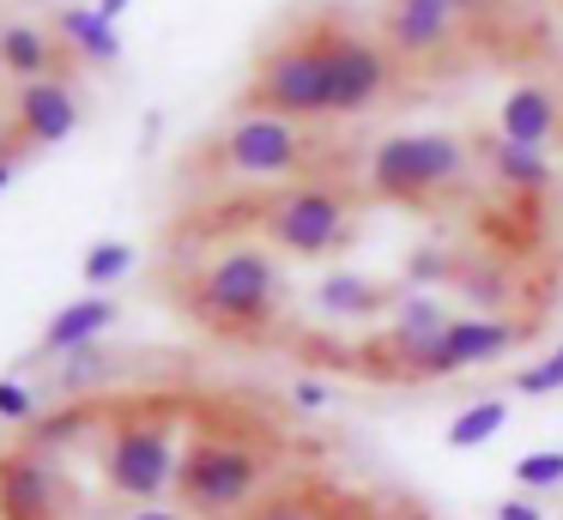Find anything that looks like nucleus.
I'll list each match as a JSON object with an SVG mask.
<instances>
[{
    "mask_svg": "<svg viewBox=\"0 0 563 520\" xmlns=\"http://www.w3.org/2000/svg\"><path fill=\"white\" fill-rule=\"evenodd\" d=\"M183 447L164 418H122L103 442V484L128 502H158L183 478Z\"/></svg>",
    "mask_w": 563,
    "mask_h": 520,
    "instance_id": "nucleus-1",
    "label": "nucleus"
},
{
    "mask_svg": "<svg viewBox=\"0 0 563 520\" xmlns=\"http://www.w3.org/2000/svg\"><path fill=\"white\" fill-rule=\"evenodd\" d=\"M461 169H466V145L449 140V133H394L369 157L376 193H394V200H424V193L461 181Z\"/></svg>",
    "mask_w": 563,
    "mask_h": 520,
    "instance_id": "nucleus-2",
    "label": "nucleus"
},
{
    "mask_svg": "<svg viewBox=\"0 0 563 520\" xmlns=\"http://www.w3.org/2000/svg\"><path fill=\"white\" fill-rule=\"evenodd\" d=\"M285 297V278H279V261L261 248H231L200 273V309L212 321H231V327H249V321H267Z\"/></svg>",
    "mask_w": 563,
    "mask_h": 520,
    "instance_id": "nucleus-3",
    "label": "nucleus"
},
{
    "mask_svg": "<svg viewBox=\"0 0 563 520\" xmlns=\"http://www.w3.org/2000/svg\"><path fill=\"white\" fill-rule=\"evenodd\" d=\"M261 466H267V460L249 442H224V435L219 442H195L183 460L176 490H183V502L195 508V515H236V508L261 490Z\"/></svg>",
    "mask_w": 563,
    "mask_h": 520,
    "instance_id": "nucleus-4",
    "label": "nucleus"
},
{
    "mask_svg": "<svg viewBox=\"0 0 563 520\" xmlns=\"http://www.w3.org/2000/svg\"><path fill=\"white\" fill-rule=\"evenodd\" d=\"M255 97L273 115H333V79H328V43H321V31L273 48L261 60Z\"/></svg>",
    "mask_w": 563,
    "mask_h": 520,
    "instance_id": "nucleus-5",
    "label": "nucleus"
},
{
    "mask_svg": "<svg viewBox=\"0 0 563 520\" xmlns=\"http://www.w3.org/2000/svg\"><path fill=\"white\" fill-rule=\"evenodd\" d=\"M345 200L333 188H291L267 206V236L291 254H333L345 242Z\"/></svg>",
    "mask_w": 563,
    "mask_h": 520,
    "instance_id": "nucleus-6",
    "label": "nucleus"
},
{
    "mask_svg": "<svg viewBox=\"0 0 563 520\" xmlns=\"http://www.w3.org/2000/svg\"><path fill=\"white\" fill-rule=\"evenodd\" d=\"M224 164L249 181H273V176H291L303 164V133L291 128V115H243L231 133H224Z\"/></svg>",
    "mask_w": 563,
    "mask_h": 520,
    "instance_id": "nucleus-7",
    "label": "nucleus"
},
{
    "mask_svg": "<svg viewBox=\"0 0 563 520\" xmlns=\"http://www.w3.org/2000/svg\"><path fill=\"white\" fill-rule=\"evenodd\" d=\"M321 43H328L333 115H357V109H369L382 97V85H388V60H382V48L364 43V36H352V31H321Z\"/></svg>",
    "mask_w": 563,
    "mask_h": 520,
    "instance_id": "nucleus-8",
    "label": "nucleus"
},
{
    "mask_svg": "<svg viewBox=\"0 0 563 520\" xmlns=\"http://www.w3.org/2000/svg\"><path fill=\"white\" fill-rule=\"evenodd\" d=\"M515 339H521V327L509 321H485V314H454L449 333L430 345V357L418 363V375H454V369H478V363L503 357V351H515Z\"/></svg>",
    "mask_w": 563,
    "mask_h": 520,
    "instance_id": "nucleus-9",
    "label": "nucleus"
},
{
    "mask_svg": "<svg viewBox=\"0 0 563 520\" xmlns=\"http://www.w3.org/2000/svg\"><path fill=\"white\" fill-rule=\"evenodd\" d=\"M55 508V466L37 447L0 454V515L7 520H49Z\"/></svg>",
    "mask_w": 563,
    "mask_h": 520,
    "instance_id": "nucleus-10",
    "label": "nucleus"
},
{
    "mask_svg": "<svg viewBox=\"0 0 563 520\" xmlns=\"http://www.w3.org/2000/svg\"><path fill=\"white\" fill-rule=\"evenodd\" d=\"M13 115H19V133H25L31 145H62L67 133L79 128V103L62 79H31L25 91H19Z\"/></svg>",
    "mask_w": 563,
    "mask_h": 520,
    "instance_id": "nucleus-11",
    "label": "nucleus"
},
{
    "mask_svg": "<svg viewBox=\"0 0 563 520\" xmlns=\"http://www.w3.org/2000/svg\"><path fill=\"white\" fill-rule=\"evenodd\" d=\"M388 43L400 55H437L454 31V0H388Z\"/></svg>",
    "mask_w": 563,
    "mask_h": 520,
    "instance_id": "nucleus-12",
    "label": "nucleus"
},
{
    "mask_svg": "<svg viewBox=\"0 0 563 520\" xmlns=\"http://www.w3.org/2000/svg\"><path fill=\"white\" fill-rule=\"evenodd\" d=\"M110 327H115V297L91 290V297H79V302H67V309L49 314V327H43V351H49V357H74V351L98 345Z\"/></svg>",
    "mask_w": 563,
    "mask_h": 520,
    "instance_id": "nucleus-13",
    "label": "nucleus"
},
{
    "mask_svg": "<svg viewBox=\"0 0 563 520\" xmlns=\"http://www.w3.org/2000/svg\"><path fill=\"white\" fill-rule=\"evenodd\" d=\"M503 140L515 145H533V152H545L551 133H558V97L545 91V85H521V91L503 97Z\"/></svg>",
    "mask_w": 563,
    "mask_h": 520,
    "instance_id": "nucleus-14",
    "label": "nucleus"
},
{
    "mask_svg": "<svg viewBox=\"0 0 563 520\" xmlns=\"http://www.w3.org/2000/svg\"><path fill=\"white\" fill-rule=\"evenodd\" d=\"M449 321H454V314L442 309L437 297H406V302H400V314H394L388 345H394V351H400V357L418 369V363L430 357V345H437V339L449 333Z\"/></svg>",
    "mask_w": 563,
    "mask_h": 520,
    "instance_id": "nucleus-15",
    "label": "nucleus"
},
{
    "mask_svg": "<svg viewBox=\"0 0 563 520\" xmlns=\"http://www.w3.org/2000/svg\"><path fill=\"white\" fill-rule=\"evenodd\" d=\"M62 36H67V43H74L86 60H98V67L122 55V31H115V24L103 19L98 7H62Z\"/></svg>",
    "mask_w": 563,
    "mask_h": 520,
    "instance_id": "nucleus-16",
    "label": "nucleus"
},
{
    "mask_svg": "<svg viewBox=\"0 0 563 520\" xmlns=\"http://www.w3.org/2000/svg\"><path fill=\"white\" fill-rule=\"evenodd\" d=\"M503 430H509V399H478V406L454 411V423H449L442 442L449 447H485L490 435H503Z\"/></svg>",
    "mask_w": 563,
    "mask_h": 520,
    "instance_id": "nucleus-17",
    "label": "nucleus"
},
{
    "mask_svg": "<svg viewBox=\"0 0 563 520\" xmlns=\"http://www.w3.org/2000/svg\"><path fill=\"white\" fill-rule=\"evenodd\" d=\"M490 164H497V176L509 181V188H545L551 181V164H545V152H533V145H515V140H490Z\"/></svg>",
    "mask_w": 563,
    "mask_h": 520,
    "instance_id": "nucleus-18",
    "label": "nucleus"
},
{
    "mask_svg": "<svg viewBox=\"0 0 563 520\" xmlns=\"http://www.w3.org/2000/svg\"><path fill=\"white\" fill-rule=\"evenodd\" d=\"M382 302H388V290L357 278V273H333L328 285H321V309L328 314H376Z\"/></svg>",
    "mask_w": 563,
    "mask_h": 520,
    "instance_id": "nucleus-19",
    "label": "nucleus"
},
{
    "mask_svg": "<svg viewBox=\"0 0 563 520\" xmlns=\"http://www.w3.org/2000/svg\"><path fill=\"white\" fill-rule=\"evenodd\" d=\"M0 60L13 73H25V85L43 79V67H49V36L31 31V24H13V31H0Z\"/></svg>",
    "mask_w": 563,
    "mask_h": 520,
    "instance_id": "nucleus-20",
    "label": "nucleus"
},
{
    "mask_svg": "<svg viewBox=\"0 0 563 520\" xmlns=\"http://www.w3.org/2000/svg\"><path fill=\"white\" fill-rule=\"evenodd\" d=\"M515 484L521 490H558L563 484V447H533L515 460Z\"/></svg>",
    "mask_w": 563,
    "mask_h": 520,
    "instance_id": "nucleus-21",
    "label": "nucleus"
},
{
    "mask_svg": "<svg viewBox=\"0 0 563 520\" xmlns=\"http://www.w3.org/2000/svg\"><path fill=\"white\" fill-rule=\"evenodd\" d=\"M128 266H134V248H128V242H98L79 273H86L91 290H103V285H115V278H128Z\"/></svg>",
    "mask_w": 563,
    "mask_h": 520,
    "instance_id": "nucleus-22",
    "label": "nucleus"
},
{
    "mask_svg": "<svg viewBox=\"0 0 563 520\" xmlns=\"http://www.w3.org/2000/svg\"><path fill=\"white\" fill-rule=\"evenodd\" d=\"M79 430H86V411H62V418H37V423H31V447H37V454H49V447H67Z\"/></svg>",
    "mask_w": 563,
    "mask_h": 520,
    "instance_id": "nucleus-23",
    "label": "nucleus"
},
{
    "mask_svg": "<svg viewBox=\"0 0 563 520\" xmlns=\"http://www.w3.org/2000/svg\"><path fill=\"white\" fill-rule=\"evenodd\" d=\"M43 411H37V394H31L19 375H7L0 381V423H37Z\"/></svg>",
    "mask_w": 563,
    "mask_h": 520,
    "instance_id": "nucleus-24",
    "label": "nucleus"
},
{
    "mask_svg": "<svg viewBox=\"0 0 563 520\" xmlns=\"http://www.w3.org/2000/svg\"><path fill=\"white\" fill-rule=\"evenodd\" d=\"M558 387H563V345L551 351L545 363H533V369L515 375V394H558Z\"/></svg>",
    "mask_w": 563,
    "mask_h": 520,
    "instance_id": "nucleus-25",
    "label": "nucleus"
},
{
    "mask_svg": "<svg viewBox=\"0 0 563 520\" xmlns=\"http://www.w3.org/2000/svg\"><path fill=\"white\" fill-rule=\"evenodd\" d=\"M103 381V357L98 351H74V357L62 363V394H86V387Z\"/></svg>",
    "mask_w": 563,
    "mask_h": 520,
    "instance_id": "nucleus-26",
    "label": "nucleus"
},
{
    "mask_svg": "<svg viewBox=\"0 0 563 520\" xmlns=\"http://www.w3.org/2000/svg\"><path fill=\"white\" fill-rule=\"evenodd\" d=\"M291 406H297V411H328L333 394H328L321 381H291Z\"/></svg>",
    "mask_w": 563,
    "mask_h": 520,
    "instance_id": "nucleus-27",
    "label": "nucleus"
},
{
    "mask_svg": "<svg viewBox=\"0 0 563 520\" xmlns=\"http://www.w3.org/2000/svg\"><path fill=\"white\" fill-rule=\"evenodd\" d=\"M255 520H328L321 508H309V502H273L267 515H255Z\"/></svg>",
    "mask_w": 563,
    "mask_h": 520,
    "instance_id": "nucleus-28",
    "label": "nucleus"
},
{
    "mask_svg": "<svg viewBox=\"0 0 563 520\" xmlns=\"http://www.w3.org/2000/svg\"><path fill=\"white\" fill-rule=\"evenodd\" d=\"M497 520H545V515H539L527 496H503V502H497Z\"/></svg>",
    "mask_w": 563,
    "mask_h": 520,
    "instance_id": "nucleus-29",
    "label": "nucleus"
},
{
    "mask_svg": "<svg viewBox=\"0 0 563 520\" xmlns=\"http://www.w3.org/2000/svg\"><path fill=\"white\" fill-rule=\"evenodd\" d=\"M122 520H188L183 508H158V502H146V508H134V515H122Z\"/></svg>",
    "mask_w": 563,
    "mask_h": 520,
    "instance_id": "nucleus-30",
    "label": "nucleus"
},
{
    "mask_svg": "<svg viewBox=\"0 0 563 520\" xmlns=\"http://www.w3.org/2000/svg\"><path fill=\"white\" fill-rule=\"evenodd\" d=\"M128 7H134V0H98V12H103V19H110V24H115V19H122V12H128Z\"/></svg>",
    "mask_w": 563,
    "mask_h": 520,
    "instance_id": "nucleus-31",
    "label": "nucleus"
},
{
    "mask_svg": "<svg viewBox=\"0 0 563 520\" xmlns=\"http://www.w3.org/2000/svg\"><path fill=\"white\" fill-rule=\"evenodd\" d=\"M13 169H19V157L7 152V145H0V188H7V181H13Z\"/></svg>",
    "mask_w": 563,
    "mask_h": 520,
    "instance_id": "nucleus-32",
    "label": "nucleus"
},
{
    "mask_svg": "<svg viewBox=\"0 0 563 520\" xmlns=\"http://www.w3.org/2000/svg\"><path fill=\"white\" fill-rule=\"evenodd\" d=\"M473 7H485V0H454V12H473Z\"/></svg>",
    "mask_w": 563,
    "mask_h": 520,
    "instance_id": "nucleus-33",
    "label": "nucleus"
}]
</instances>
